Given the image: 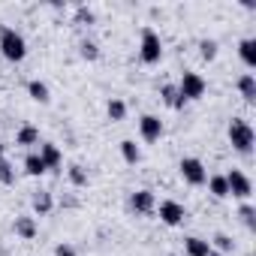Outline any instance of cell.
<instances>
[{
  "mask_svg": "<svg viewBox=\"0 0 256 256\" xmlns=\"http://www.w3.org/2000/svg\"><path fill=\"white\" fill-rule=\"evenodd\" d=\"M154 211L160 214V220H163L166 226H181V223L187 220V208H184L181 202H175V199H163Z\"/></svg>",
  "mask_w": 256,
  "mask_h": 256,
  "instance_id": "cell-7",
  "label": "cell"
},
{
  "mask_svg": "<svg viewBox=\"0 0 256 256\" xmlns=\"http://www.w3.org/2000/svg\"><path fill=\"white\" fill-rule=\"evenodd\" d=\"M208 90V82L199 76V72H184L181 82H178V94L184 102H193V100H202Z\"/></svg>",
  "mask_w": 256,
  "mask_h": 256,
  "instance_id": "cell-4",
  "label": "cell"
},
{
  "mask_svg": "<svg viewBox=\"0 0 256 256\" xmlns=\"http://www.w3.org/2000/svg\"><path fill=\"white\" fill-rule=\"evenodd\" d=\"M54 256H78V250H76L70 241H60V244L54 247Z\"/></svg>",
  "mask_w": 256,
  "mask_h": 256,
  "instance_id": "cell-30",
  "label": "cell"
},
{
  "mask_svg": "<svg viewBox=\"0 0 256 256\" xmlns=\"http://www.w3.org/2000/svg\"><path fill=\"white\" fill-rule=\"evenodd\" d=\"M208 193L214 196V199H226L229 196V184H226V175H208Z\"/></svg>",
  "mask_w": 256,
  "mask_h": 256,
  "instance_id": "cell-18",
  "label": "cell"
},
{
  "mask_svg": "<svg viewBox=\"0 0 256 256\" xmlns=\"http://www.w3.org/2000/svg\"><path fill=\"white\" fill-rule=\"evenodd\" d=\"M28 94H30V100L40 102V106L52 102V90H48V84L40 82V78H30V82H28Z\"/></svg>",
  "mask_w": 256,
  "mask_h": 256,
  "instance_id": "cell-13",
  "label": "cell"
},
{
  "mask_svg": "<svg viewBox=\"0 0 256 256\" xmlns=\"http://www.w3.org/2000/svg\"><path fill=\"white\" fill-rule=\"evenodd\" d=\"M178 172H181V178H184L187 184H193V187H202V184L208 181V169H205V163H202L199 157H184V160L178 163Z\"/></svg>",
  "mask_w": 256,
  "mask_h": 256,
  "instance_id": "cell-5",
  "label": "cell"
},
{
  "mask_svg": "<svg viewBox=\"0 0 256 256\" xmlns=\"http://www.w3.org/2000/svg\"><path fill=\"white\" fill-rule=\"evenodd\" d=\"M0 54H4L10 64H22L28 58V42L16 28H0Z\"/></svg>",
  "mask_w": 256,
  "mask_h": 256,
  "instance_id": "cell-2",
  "label": "cell"
},
{
  "mask_svg": "<svg viewBox=\"0 0 256 256\" xmlns=\"http://www.w3.org/2000/svg\"><path fill=\"white\" fill-rule=\"evenodd\" d=\"M214 247L208 244V238H199V235H190V238H184V253L187 256H208Z\"/></svg>",
  "mask_w": 256,
  "mask_h": 256,
  "instance_id": "cell-12",
  "label": "cell"
},
{
  "mask_svg": "<svg viewBox=\"0 0 256 256\" xmlns=\"http://www.w3.org/2000/svg\"><path fill=\"white\" fill-rule=\"evenodd\" d=\"M226 136H229V145L238 151V154H253V145H256V133L253 126L244 120V118H232L229 126H226Z\"/></svg>",
  "mask_w": 256,
  "mask_h": 256,
  "instance_id": "cell-1",
  "label": "cell"
},
{
  "mask_svg": "<svg viewBox=\"0 0 256 256\" xmlns=\"http://www.w3.org/2000/svg\"><path fill=\"white\" fill-rule=\"evenodd\" d=\"M24 172H28L30 178H40V175H46L48 169H46V163H42V157H40L36 151H30V154L24 157Z\"/></svg>",
  "mask_w": 256,
  "mask_h": 256,
  "instance_id": "cell-20",
  "label": "cell"
},
{
  "mask_svg": "<svg viewBox=\"0 0 256 256\" xmlns=\"http://www.w3.org/2000/svg\"><path fill=\"white\" fill-rule=\"evenodd\" d=\"M130 208H133L136 214H154L157 199H154V193H151V190H136V193L130 196Z\"/></svg>",
  "mask_w": 256,
  "mask_h": 256,
  "instance_id": "cell-9",
  "label": "cell"
},
{
  "mask_svg": "<svg viewBox=\"0 0 256 256\" xmlns=\"http://www.w3.org/2000/svg\"><path fill=\"white\" fill-rule=\"evenodd\" d=\"M0 184H16V169L4 154H0Z\"/></svg>",
  "mask_w": 256,
  "mask_h": 256,
  "instance_id": "cell-28",
  "label": "cell"
},
{
  "mask_svg": "<svg viewBox=\"0 0 256 256\" xmlns=\"http://www.w3.org/2000/svg\"><path fill=\"white\" fill-rule=\"evenodd\" d=\"M16 145H22V148H30V145H40V130L34 124H24L22 130L16 133Z\"/></svg>",
  "mask_w": 256,
  "mask_h": 256,
  "instance_id": "cell-17",
  "label": "cell"
},
{
  "mask_svg": "<svg viewBox=\"0 0 256 256\" xmlns=\"http://www.w3.org/2000/svg\"><path fill=\"white\" fill-rule=\"evenodd\" d=\"M226 184H229V196H235V199H241V202H247V199L253 196V181H250L241 169L226 172Z\"/></svg>",
  "mask_w": 256,
  "mask_h": 256,
  "instance_id": "cell-6",
  "label": "cell"
},
{
  "mask_svg": "<svg viewBox=\"0 0 256 256\" xmlns=\"http://www.w3.org/2000/svg\"><path fill=\"white\" fill-rule=\"evenodd\" d=\"M12 229H16V235H18V238L30 241V238H36V217H30V214H22V217H16Z\"/></svg>",
  "mask_w": 256,
  "mask_h": 256,
  "instance_id": "cell-11",
  "label": "cell"
},
{
  "mask_svg": "<svg viewBox=\"0 0 256 256\" xmlns=\"http://www.w3.org/2000/svg\"><path fill=\"white\" fill-rule=\"evenodd\" d=\"M160 100L169 106V108H184V100H181V94H178V84H160Z\"/></svg>",
  "mask_w": 256,
  "mask_h": 256,
  "instance_id": "cell-16",
  "label": "cell"
},
{
  "mask_svg": "<svg viewBox=\"0 0 256 256\" xmlns=\"http://www.w3.org/2000/svg\"><path fill=\"white\" fill-rule=\"evenodd\" d=\"M217 48H220L217 40H199V58H202V60L211 64V60L217 58Z\"/></svg>",
  "mask_w": 256,
  "mask_h": 256,
  "instance_id": "cell-23",
  "label": "cell"
},
{
  "mask_svg": "<svg viewBox=\"0 0 256 256\" xmlns=\"http://www.w3.org/2000/svg\"><path fill=\"white\" fill-rule=\"evenodd\" d=\"M238 217H241V223H244L247 229H256V208H253L250 202H241V208H238Z\"/></svg>",
  "mask_w": 256,
  "mask_h": 256,
  "instance_id": "cell-25",
  "label": "cell"
},
{
  "mask_svg": "<svg viewBox=\"0 0 256 256\" xmlns=\"http://www.w3.org/2000/svg\"><path fill=\"white\" fill-rule=\"evenodd\" d=\"M78 54H82L84 60H96V58H100V46H96L94 40H82V42H78Z\"/></svg>",
  "mask_w": 256,
  "mask_h": 256,
  "instance_id": "cell-27",
  "label": "cell"
},
{
  "mask_svg": "<svg viewBox=\"0 0 256 256\" xmlns=\"http://www.w3.org/2000/svg\"><path fill=\"white\" fill-rule=\"evenodd\" d=\"M40 157H42V163H46V169L52 172V169H58L60 163H64V154H60V148L54 145V142H40V151H36Z\"/></svg>",
  "mask_w": 256,
  "mask_h": 256,
  "instance_id": "cell-10",
  "label": "cell"
},
{
  "mask_svg": "<svg viewBox=\"0 0 256 256\" xmlns=\"http://www.w3.org/2000/svg\"><path fill=\"white\" fill-rule=\"evenodd\" d=\"M139 133H142L145 142H160V136H163V120L157 114H142L139 118Z\"/></svg>",
  "mask_w": 256,
  "mask_h": 256,
  "instance_id": "cell-8",
  "label": "cell"
},
{
  "mask_svg": "<svg viewBox=\"0 0 256 256\" xmlns=\"http://www.w3.org/2000/svg\"><path fill=\"white\" fill-rule=\"evenodd\" d=\"M66 178H70L72 187H88V172H84V166H70V169H66Z\"/></svg>",
  "mask_w": 256,
  "mask_h": 256,
  "instance_id": "cell-24",
  "label": "cell"
},
{
  "mask_svg": "<svg viewBox=\"0 0 256 256\" xmlns=\"http://www.w3.org/2000/svg\"><path fill=\"white\" fill-rule=\"evenodd\" d=\"M106 114H108L112 120H124V118H126V102L118 100V96H112V100L106 102Z\"/></svg>",
  "mask_w": 256,
  "mask_h": 256,
  "instance_id": "cell-22",
  "label": "cell"
},
{
  "mask_svg": "<svg viewBox=\"0 0 256 256\" xmlns=\"http://www.w3.org/2000/svg\"><path fill=\"white\" fill-rule=\"evenodd\" d=\"M30 205H34V214H36V217H46V214H52V208H54V196H52L48 190H40Z\"/></svg>",
  "mask_w": 256,
  "mask_h": 256,
  "instance_id": "cell-15",
  "label": "cell"
},
{
  "mask_svg": "<svg viewBox=\"0 0 256 256\" xmlns=\"http://www.w3.org/2000/svg\"><path fill=\"white\" fill-rule=\"evenodd\" d=\"M120 157H124V163L136 166V163L142 160V151H139V145H136L133 139H124V142H120Z\"/></svg>",
  "mask_w": 256,
  "mask_h": 256,
  "instance_id": "cell-21",
  "label": "cell"
},
{
  "mask_svg": "<svg viewBox=\"0 0 256 256\" xmlns=\"http://www.w3.org/2000/svg\"><path fill=\"white\" fill-rule=\"evenodd\" d=\"M72 22H76V24H94V22H96V16H94V10H90V6H76Z\"/></svg>",
  "mask_w": 256,
  "mask_h": 256,
  "instance_id": "cell-29",
  "label": "cell"
},
{
  "mask_svg": "<svg viewBox=\"0 0 256 256\" xmlns=\"http://www.w3.org/2000/svg\"><path fill=\"white\" fill-rule=\"evenodd\" d=\"M139 58H142V64H160V58H163V40H160V34L154 30V28H142V46H139Z\"/></svg>",
  "mask_w": 256,
  "mask_h": 256,
  "instance_id": "cell-3",
  "label": "cell"
},
{
  "mask_svg": "<svg viewBox=\"0 0 256 256\" xmlns=\"http://www.w3.org/2000/svg\"><path fill=\"white\" fill-rule=\"evenodd\" d=\"M238 90H241L244 102H256V78H253V72H244L238 78Z\"/></svg>",
  "mask_w": 256,
  "mask_h": 256,
  "instance_id": "cell-19",
  "label": "cell"
},
{
  "mask_svg": "<svg viewBox=\"0 0 256 256\" xmlns=\"http://www.w3.org/2000/svg\"><path fill=\"white\" fill-rule=\"evenodd\" d=\"M238 58L244 60V66H247V70H253V66H256V40H253V36H247V40H241V42H238Z\"/></svg>",
  "mask_w": 256,
  "mask_h": 256,
  "instance_id": "cell-14",
  "label": "cell"
},
{
  "mask_svg": "<svg viewBox=\"0 0 256 256\" xmlns=\"http://www.w3.org/2000/svg\"><path fill=\"white\" fill-rule=\"evenodd\" d=\"M208 256H223V253H217V250H211V253H208Z\"/></svg>",
  "mask_w": 256,
  "mask_h": 256,
  "instance_id": "cell-31",
  "label": "cell"
},
{
  "mask_svg": "<svg viewBox=\"0 0 256 256\" xmlns=\"http://www.w3.org/2000/svg\"><path fill=\"white\" fill-rule=\"evenodd\" d=\"M208 244H211V247H217V253H223V256H226L229 250H235V241H232L229 235H223V232H217Z\"/></svg>",
  "mask_w": 256,
  "mask_h": 256,
  "instance_id": "cell-26",
  "label": "cell"
}]
</instances>
